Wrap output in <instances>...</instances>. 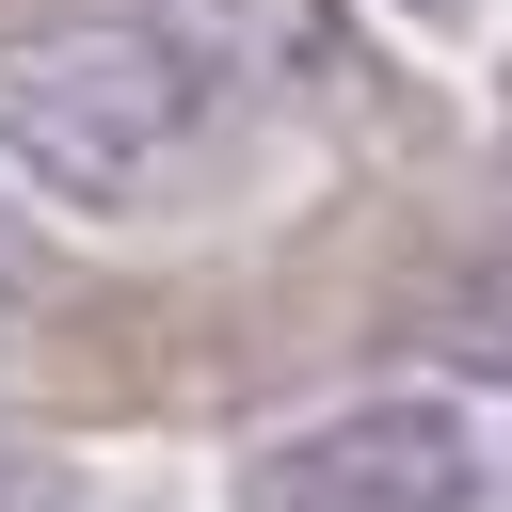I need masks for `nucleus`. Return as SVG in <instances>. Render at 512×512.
Segmentation results:
<instances>
[{"mask_svg":"<svg viewBox=\"0 0 512 512\" xmlns=\"http://www.w3.org/2000/svg\"><path fill=\"white\" fill-rule=\"evenodd\" d=\"M464 496H480V432L448 400H336L240 480V512H464Z\"/></svg>","mask_w":512,"mask_h":512,"instance_id":"f03ea898","label":"nucleus"},{"mask_svg":"<svg viewBox=\"0 0 512 512\" xmlns=\"http://www.w3.org/2000/svg\"><path fill=\"white\" fill-rule=\"evenodd\" d=\"M336 80V0H32L0 32V160L64 208H144L256 112Z\"/></svg>","mask_w":512,"mask_h":512,"instance_id":"f257e3e1","label":"nucleus"},{"mask_svg":"<svg viewBox=\"0 0 512 512\" xmlns=\"http://www.w3.org/2000/svg\"><path fill=\"white\" fill-rule=\"evenodd\" d=\"M432 352H448V368H480V384H512V256H480V272L432 304Z\"/></svg>","mask_w":512,"mask_h":512,"instance_id":"7ed1b4c3","label":"nucleus"}]
</instances>
